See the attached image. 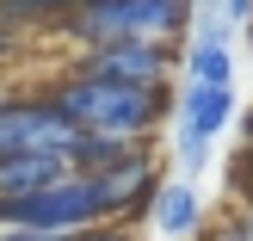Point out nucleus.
Instances as JSON below:
<instances>
[{"instance_id":"f257e3e1","label":"nucleus","mask_w":253,"mask_h":241,"mask_svg":"<svg viewBox=\"0 0 253 241\" xmlns=\"http://www.w3.org/2000/svg\"><path fill=\"white\" fill-rule=\"evenodd\" d=\"M49 99L62 105V118H74L81 130H99V136H155V124L167 118V87H118L81 68Z\"/></svg>"},{"instance_id":"f03ea898","label":"nucleus","mask_w":253,"mask_h":241,"mask_svg":"<svg viewBox=\"0 0 253 241\" xmlns=\"http://www.w3.org/2000/svg\"><path fill=\"white\" fill-rule=\"evenodd\" d=\"M179 25H185V0H86L68 19V31L86 49H99V44H130V37L167 44Z\"/></svg>"},{"instance_id":"7ed1b4c3","label":"nucleus","mask_w":253,"mask_h":241,"mask_svg":"<svg viewBox=\"0 0 253 241\" xmlns=\"http://www.w3.org/2000/svg\"><path fill=\"white\" fill-rule=\"evenodd\" d=\"M81 74H99V81H118V87H167L173 49H167V44H148V37L99 44V49L81 56Z\"/></svg>"},{"instance_id":"20e7f679","label":"nucleus","mask_w":253,"mask_h":241,"mask_svg":"<svg viewBox=\"0 0 253 241\" xmlns=\"http://www.w3.org/2000/svg\"><path fill=\"white\" fill-rule=\"evenodd\" d=\"M93 180H99V198H105V223H130V217H142L148 198L161 192V167H155V155H148V148H136L130 161H118V167L93 173Z\"/></svg>"},{"instance_id":"39448f33","label":"nucleus","mask_w":253,"mask_h":241,"mask_svg":"<svg viewBox=\"0 0 253 241\" xmlns=\"http://www.w3.org/2000/svg\"><path fill=\"white\" fill-rule=\"evenodd\" d=\"M229 111H235V93H229V87H204V81H192V87L179 93V118H185V161H204L210 136H216V130H229Z\"/></svg>"},{"instance_id":"423d86ee","label":"nucleus","mask_w":253,"mask_h":241,"mask_svg":"<svg viewBox=\"0 0 253 241\" xmlns=\"http://www.w3.org/2000/svg\"><path fill=\"white\" fill-rule=\"evenodd\" d=\"M62 173H74L62 155H43V148H25V155H0V198H25L56 186Z\"/></svg>"},{"instance_id":"0eeeda50","label":"nucleus","mask_w":253,"mask_h":241,"mask_svg":"<svg viewBox=\"0 0 253 241\" xmlns=\"http://www.w3.org/2000/svg\"><path fill=\"white\" fill-rule=\"evenodd\" d=\"M43 118H49V99H0V155L37 148Z\"/></svg>"},{"instance_id":"6e6552de","label":"nucleus","mask_w":253,"mask_h":241,"mask_svg":"<svg viewBox=\"0 0 253 241\" xmlns=\"http://www.w3.org/2000/svg\"><path fill=\"white\" fill-rule=\"evenodd\" d=\"M185 74H192V81H204V87H229V81H235V56H229V44H222L216 31L198 37L192 56H185Z\"/></svg>"},{"instance_id":"1a4fd4ad","label":"nucleus","mask_w":253,"mask_h":241,"mask_svg":"<svg viewBox=\"0 0 253 241\" xmlns=\"http://www.w3.org/2000/svg\"><path fill=\"white\" fill-rule=\"evenodd\" d=\"M155 223L167 235H198V192L192 186H161L155 192Z\"/></svg>"},{"instance_id":"9d476101","label":"nucleus","mask_w":253,"mask_h":241,"mask_svg":"<svg viewBox=\"0 0 253 241\" xmlns=\"http://www.w3.org/2000/svg\"><path fill=\"white\" fill-rule=\"evenodd\" d=\"M86 0H0V19H74Z\"/></svg>"},{"instance_id":"9b49d317","label":"nucleus","mask_w":253,"mask_h":241,"mask_svg":"<svg viewBox=\"0 0 253 241\" xmlns=\"http://www.w3.org/2000/svg\"><path fill=\"white\" fill-rule=\"evenodd\" d=\"M229 186H235L241 204H253V143H241V155L229 161Z\"/></svg>"},{"instance_id":"f8f14e48","label":"nucleus","mask_w":253,"mask_h":241,"mask_svg":"<svg viewBox=\"0 0 253 241\" xmlns=\"http://www.w3.org/2000/svg\"><path fill=\"white\" fill-rule=\"evenodd\" d=\"M68 241H130V229H124V223H93V229H81Z\"/></svg>"},{"instance_id":"ddd939ff","label":"nucleus","mask_w":253,"mask_h":241,"mask_svg":"<svg viewBox=\"0 0 253 241\" xmlns=\"http://www.w3.org/2000/svg\"><path fill=\"white\" fill-rule=\"evenodd\" d=\"M0 241H68V235H43V229H0Z\"/></svg>"},{"instance_id":"4468645a","label":"nucleus","mask_w":253,"mask_h":241,"mask_svg":"<svg viewBox=\"0 0 253 241\" xmlns=\"http://www.w3.org/2000/svg\"><path fill=\"white\" fill-rule=\"evenodd\" d=\"M229 223H235V235H241V241H253V204H241Z\"/></svg>"},{"instance_id":"2eb2a0df","label":"nucleus","mask_w":253,"mask_h":241,"mask_svg":"<svg viewBox=\"0 0 253 241\" xmlns=\"http://www.w3.org/2000/svg\"><path fill=\"white\" fill-rule=\"evenodd\" d=\"M198 241H241V235H235V223H216V229H204Z\"/></svg>"},{"instance_id":"dca6fc26","label":"nucleus","mask_w":253,"mask_h":241,"mask_svg":"<svg viewBox=\"0 0 253 241\" xmlns=\"http://www.w3.org/2000/svg\"><path fill=\"white\" fill-rule=\"evenodd\" d=\"M247 6H253V0H222V12H229V25H241V19H247Z\"/></svg>"}]
</instances>
